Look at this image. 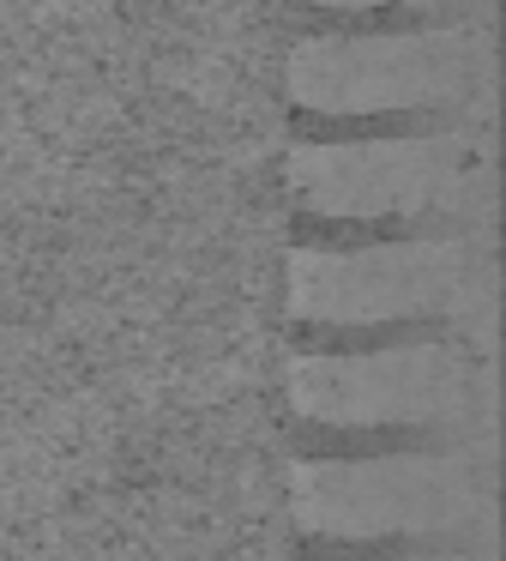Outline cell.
<instances>
[{"mask_svg": "<svg viewBox=\"0 0 506 561\" xmlns=\"http://www.w3.org/2000/svg\"><path fill=\"white\" fill-rule=\"evenodd\" d=\"M488 98L494 43L482 19L440 31H373V37L308 31L284 49L289 146L482 134Z\"/></svg>", "mask_w": 506, "mask_h": 561, "instance_id": "obj_1", "label": "cell"}, {"mask_svg": "<svg viewBox=\"0 0 506 561\" xmlns=\"http://www.w3.org/2000/svg\"><path fill=\"white\" fill-rule=\"evenodd\" d=\"M434 561H488V556H434Z\"/></svg>", "mask_w": 506, "mask_h": 561, "instance_id": "obj_6", "label": "cell"}, {"mask_svg": "<svg viewBox=\"0 0 506 561\" xmlns=\"http://www.w3.org/2000/svg\"><path fill=\"white\" fill-rule=\"evenodd\" d=\"M488 447L398 459L289 465L296 561H434L488 556Z\"/></svg>", "mask_w": 506, "mask_h": 561, "instance_id": "obj_5", "label": "cell"}, {"mask_svg": "<svg viewBox=\"0 0 506 561\" xmlns=\"http://www.w3.org/2000/svg\"><path fill=\"white\" fill-rule=\"evenodd\" d=\"M289 248L349 254L392 242H482L494 211L488 134L284 146Z\"/></svg>", "mask_w": 506, "mask_h": 561, "instance_id": "obj_3", "label": "cell"}, {"mask_svg": "<svg viewBox=\"0 0 506 561\" xmlns=\"http://www.w3.org/2000/svg\"><path fill=\"white\" fill-rule=\"evenodd\" d=\"M494 260L482 242H392L349 254H284L289 356H368L464 344L488 356Z\"/></svg>", "mask_w": 506, "mask_h": 561, "instance_id": "obj_2", "label": "cell"}, {"mask_svg": "<svg viewBox=\"0 0 506 561\" xmlns=\"http://www.w3.org/2000/svg\"><path fill=\"white\" fill-rule=\"evenodd\" d=\"M494 363L464 344L289 356L284 440L296 465L488 447Z\"/></svg>", "mask_w": 506, "mask_h": 561, "instance_id": "obj_4", "label": "cell"}]
</instances>
